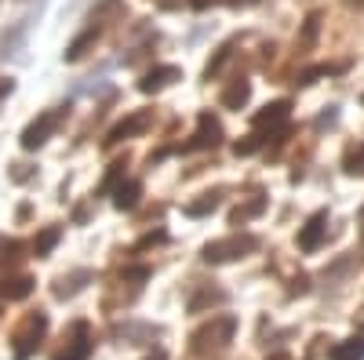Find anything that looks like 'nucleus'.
<instances>
[{
  "label": "nucleus",
  "instance_id": "5701e85b",
  "mask_svg": "<svg viewBox=\"0 0 364 360\" xmlns=\"http://www.w3.org/2000/svg\"><path fill=\"white\" fill-rule=\"evenodd\" d=\"M328 73H336V66H314V70H306V73H299V84L306 87V84H314L317 77H328Z\"/></svg>",
  "mask_w": 364,
  "mask_h": 360
},
{
  "label": "nucleus",
  "instance_id": "39448f33",
  "mask_svg": "<svg viewBox=\"0 0 364 360\" xmlns=\"http://www.w3.org/2000/svg\"><path fill=\"white\" fill-rule=\"evenodd\" d=\"M58 120H63V109H48V113H41L33 124L22 131V149H41V146L51 138V131L58 128Z\"/></svg>",
  "mask_w": 364,
  "mask_h": 360
},
{
  "label": "nucleus",
  "instance_id": "aec40b11",
  "mask_svg": "<svg viewBox=\"0 0 364 360\" xmlns=\"http://www.w3.org/2000/svg\"><path fill=\"white\" fill-rule=\"evenodd\" d=\"M58 236H63V229H58V226H48V229L33 240V251H37L41 258H44V255H51V248L58 244Z\"/></svg>",
  "mask_w": 364,
  "mask_h": 360
},
{
  "label": "nucleus",
  "instance_id": "412c9836",
  "mask_svg": "<svg viewBox=\"0 0 364 360\" xmlns=\"http://www.w3.org/2000/svg\"><path fill=\"white\" fill-rule=\"evenodd\" d=\"M211 302H226V291H200V295H193L190 298V313H200Z\"/></svg>",
  "mask_w": 364,
  "mask_h": 360
},
{
  "label": "nucleus",
  "instance_id": "7ed1b4c3",
  "mask_svg": "<svg viewBox=\"0 0 364 360\" xmlns=\"http://www.w3.org/2000/svg\"><path fill=\"white\" fill-rule=\"evenodd\" d=\"M288 120H291V102L288 99H277V102H269L266 109H259L252 116V124H255V135L259 131H269V135L284 138L288 135Z\"/></svg>",
  "mask_w": 364,
  "mask_h": 360
},
{
  "label": "nucleus",
  "instance_id": "9d476101",
  "mask_svg": "<svg viewBox=\"0 0 364 360\" xmlns=\"http://www.w3.org/2000/svg\"><path fill=\"white\" fill-rule=\"evenodd\" d=\"M87 280H91V269H77V273H70L55 284V298H73L77 291H84Z\"/></svg>",
  "mask_w": 364,
  "mask_h": 360
},
{
  "label": "nucleus",
  "instance_id": "1a4fd4ad",
  "mask_svg": "<svg viewBox=\"0 0 364 360\" xmlns=\"http://www.w3.org/2000/svg\"><path fill=\"white\" fill-rule=\"evenodd\" d=\"M175 80H182V70H178V66H157V70H149V73L139 80V92L157 95V92H164V87L175 84Z\"/></svg>",
  "mask_w": 364,
  "mask_h": 360
},
{
  "label": "nucleus",
  "instance_id": "ddd939ff",
  "mask_svg": "<svg viewBox=\"0 0 364 360\" xmlns=\"http://www.w3.org/2000/svg\"><path fill=\"white\" fill-rule=\"evenodd\" d=\"M219 200H223V193L219 190H211V193H204L200 200H190L186 207H182V212H186L190 219H204V215H211L219 207Z\"/></svg>",
  "mask_w": 364,
  "mask_h": 360
},
{
  "label": "nucleus",
  "instance_id": "4be33fe9",
  "mask_svg": "<svg viewBox=\"0 0 364 360\" xmlns=\"http://www.w3.org/2000/svg\"><path fill=\"white\" fill-rule=\"evenodd\" d=\"M230 55H233V44H223V48H219V55H215V58H211V62L204 66V77H208V80L215 77V73H219V70L230 62Z\"/></svg>",
  "mask_w": 364,
  "mask_h": 360
},
{
  "label": "nucleus",
  "instance_id": "2eb2a0df",
  "mask_svg": "<svg viewBox=\"0 0 364 360\" xmlns=\"http://www.w3.org/2000/svg\"><path fill=\"white\" fill-rule=\"evenodd\" d=\"M262 212H266V197H255V200H248V204L233 207V212H230V222H233V226H245V222H252V219L262 215Z\"/></svg>",
  "mask_w": 364,
  "mask_h": 360
},
{
  "label": "nucleus",
  "instance_id": "423d86ee",
  "mask_svg": "<svg viewBox=\"0 0 364 360\" xmlns=\"http://www.w3.org/2000/svg\"><path fill=\"white\" fill-rule=\"evenodd\" d=\"M223 142V124H219V116H211V113H200L197 116V135L182 146L186 153H193V149H215Z\"/></svg>",
  "mask_w": 364,
  "mask_h": 360
},
{
  "label": "nucleus",
  "instance_id": "c85d7f7f",
  "mask_svg": "<svg viewBox=\"0 0 364 360\" xmlns=\"http://www.w3.org/2000/svg\"><path fill=\"white\" fill-rule=\"evenodd\" d=\"M211 4H219V0H190V8H197V11H204V8H211Z\"/></svg>",
  "mask_w": 364,
  "mask_h": 360
},
{
  "label": "nucleus",
  "instance_id": "9b49d317",
  "mask_svg": "<svg viewBox=\"0 0 364 360\" xmlns=\"http://www.w3.org/2000/svg\"><path fill=\"white\" fill-rule=\"evenodd\" d=\"M29 291H33V277H4L0 280V298H8V302L26 298Z\"/></svg>",
  "mask_w": 364,
  "mask_h": 360
},
{
  "label": "nucleus",
  "instance_id": "f3484780",
  "mask_svg": "<svg viewBox=\"0 0 364 360\" xmlns=\"http://www.w3.org/2000/svg\"><path fill=\"white\" fill-rule=\"evenodd\" d=\"M139 197H142V186H139V182H124V186H117L113 204L120 207V212H132V207L139 204Z\"/></svg>",
  "mask_w": 364,
  "mask_h": 360
},
{
  "label": "nucleus",
  "instance_id": "dca6fc26",
  "mask_svg": "<svg viewBox=\"0 0 364 360\" xmlns=\"http://www.w3.org/2000/svg\"><path fill=\"white\" fill-rule=\"evenodd\" d=\"M95 40H99V29H95V26L84 29V33H80V37H77L70 48H66V62H77V58H84V55H87V48L95 44Z\"/></svg>",
  "mask_w": 364,
  "mask_h": 360
},
{
  "label": "nucleus",
  "instance_id": "f8f14e48",
  "mask_svg": "<svg viewBox=\"0 0 364 360\" xmlns=\"http://www.w3.org/2000/svg\"><path fill=\"white\" fill-rule=\"evenodd\" d=\"M248 99H252V84H248L245 77L233 80V84L226 87V92H223V106H226V109H240Z\"/></svg>",
  "mask_w": 364,
  "mask_h": 360
},
{
  "label": "nucleus",
  "instance_id": "a878e982",
  "mask_svg": "<svg viewBox=\"0 0 364 360\" xmlns=\"http://www.w3.org/2000/svg\"><path fill=\"white\" fill-rule=\"evenodd\" d=\"M161 240H164V233L157 229V233H149V236H142L139 244H135V251H142V248H149V244H161Z\"/></svg>",
  "mask_w": 364,
  "mask_h": 360
},
{
  "label": "nucleus",
  "instance_id": "473e14b6",
  "mask_svg": "<svg viewBox=\"0 0 364 360\" xmlns=\"http://www.w3.org/2000/svg\"><path fill=\"white\" fill-rule=\"evenodd\" d=\"M273 360H288V356H284V353H277V356H273Z\"/></svg>",
  "mask_w": 364,
  "mask_h": 360
},
{
  "label": "nucleus",
  "instance_id": "cd10ccee",
  "mask_svg": "<svg viewBox=\"0 0 364 360\" xmlns=\"http://www.w3.org/2000/svg\"><path fill=\"white\" fill-rule=\"evenodd\" d=\"M11 87H15V80H8V77H0V99H4V95H11Z\"/></svg>",
  "mask_w": 364,
  "mask_h": 360
},
{
  "label": "nucleus",
  "instance_id": "2f4dec72",
  "mask_svg": "<svg viewBox=\"0 0 364 360\" xmlns=\"http://www.w3.org/2000/svg\"><path fill=\"white\" fill-rule=\"evenodd\" d=\"M233 4H255V0H233Z\"/></svg>",
  "mask_w": 364,
  "mask_h": 360
},
{
  "label": "nucleus",
  "instance_id": "7c9ffc66",
  "mask_svg": "<svg viewBox=\"0 0 364 360\" xmlns=\"http://www.w3.org/2000/svg\"><path fill=\"white\" fill-rule=\"evenodd\" d=\"M146 360H164V349H157L154 356H146Z\"/></svg>",
  "mask_w": 364,
  "mask_h": 360
},
{
  "label": "nucleus",
  "instance_id": "4468645a",
  "mask_svg": "<svg viewBox=\"0 0 364 360\" xmlns=\"http://www.w3.org/2000/svg\"><path fill=\"white\" fill-rule=\"evenodd\" d=\"M91 353V339H87V327L77 324V342H70V349H63L55 360H87Z\"/></svg>",
  "mask_w": 364,
  "mask_h": 360
},
{
  "label": "nucleus",
  "instance_id": "f03ea898",
  "mask_svg": "<svg viewBox=\"0 0 364 360\" xmlns=\"http://www.w3.org/2000/svg\"><path fill=\"white\" fill-rule=\"evenodd\" d=\"M233 332H237V320L233 317H215L211 324H204L200 332L193 335V349L197 353H219L233 342Z\"/></svg>",
  "mask_w": 364,
  "mask_h": 360
},
{
  "label": "nucleus",
  "instance_id": "0eeeda50",
  "mask_svg": "<svg viewBox=\"0 0 364 360\" xmlns=\"http://www.w3.org/2000/svg\"><path fill=\"white\" fill-rule=\"evenodd\" d=\"M149 124H154V113H149V109H139V113H132L128 120H120V124L109 131V138H106V149H109V146H117V142H124V138H132V135H142Z\"/></svg>",
  "mask_w": 364,
  "mask_h": 360
},
{
  "label": "nucleus",
  "instance_id": "72a5a7b5",
  "mask_svg": "<svg viewBox=\"0 0 364 360\" xmlns=\"http://www.w3.org/2000/svg\"><path fill=\"white\" fill-rule=\"evenodd\" d=\"M360 215H364V207H360Z\"/></svg>",
  "mask_w": 364,
  "mask_h": 360
},
{
  "label": "nucleus",
  "instance_id": "c756f323",
  "mask_svg": "<svg viewBox=\"0 0 364 360\" xmlns=\"http://www.w3.org/2000/svg\"><path fill=\"white\" fill-rule=\"evenodd\" d=\"M346 4H350V8H360V11H364V0H346Z\"/></svg>",
  "mask_w": 364,
  "mask_h": 360
},
{
  "label": "nucleus",
  "instance_id": "bb28decb",
  "mask_svg": "<svg viewBox=\"0 0 364 360\" xmlns=\"http://www.w3.org/2000/svg\"><path fill=\"white\" fill-rule=\"evenodd\" d=\"M336 116H339V113H336V106H331L328 113H321V116H317V128H328V124H336Z\"/></svg>",
  "mask_w": 364,
  "mask_h": 360
},
{
  "label": "nucleus",
  "instance_id": "f257e3e1",
  "mask_svg": "<svg viewBox=\"0 0 364 360\" xmlns=\"http://www.w3.org/2000/svg\"><path fill=\"white\" fill-rule=\"evenodd\" d=\"M262 240L255 233H233V236H223V240H211L204 248V262L211 266H223V262H233V258H245L252 251H259Z\"/></svg>",
  "mask_w": 364,
  "mask_h": 360
},
{
  "label": "nucleus",
  "instance_id": "20e7f679",
  "mask_svg": "<svg viewBox=\"0 0 364 360\" xmlns=\"http://www.w3.org/2000/svg\"><path fill=\"white\" fill-rule=\"evenodd\" d=\"M44 332H48V317L44 313H33L26 324H22V332L15 335V360H26L29 353H33L37 346H41V339H44Z\"/></svg>",
  "mask_w": 364,
  "mask_h": 360
},
{
  "label": "nucleus",
  "instance_id": "b1692460",
  "mask_svg": "<svg viewBox=\"0 0 364 360\" xmlns=\"http://www.w3.org/2000/svg\"><path fill=\"white\" fill-rule=\"evenodd\" d=\"M317 26H321V15L314 11V15L306 18V29H302V48H310V44H314V37H317Z\"/></svg>",
  "mask_w": 364,
  "mask_h": 360
},
{
  "label": "nucleus",
  "instance_id": "6e6552de",
  "mask_svg": "<svg viewBox=\"0 0 364 360\" xmlns=\"http://www.w3.org/2000/svg\"><path fill=\"white\" fill-rule=\"evenodd\" d=\"M324 233H328V212H314V215L306 219V226L299 229V248H302V251H317L321 240H324Z\"/></svg>",
  "mask_w": 364,
  "mask_h": 360
},
{
  "label": "nucleus",
  "instance_id": "393cba45",
  "mask_svg": "<svg viewBox=\"0 0 364 360\" xmlns=\"http://www.w3.org/2000/svg\"><path fill=\"white\" fill-rule=\"evenodd\" d=\"M120 171H124V160H117V164H113V171L106 175V182H102V190H113V182H117V178H120Z\"/></svg>",
  "mask_w": 364,
  "mask_h": 360
},
{
  "label": "nucleus",
  "instance_id": "a211bd4d",
  "mask_svg": "<svg viewBox=\"0 0 364 360\" xmlns=\"http://www.w3.org/2000/svg\"><path fill=\"white\" fill-rule=\"evenodd\" d=\"M331 360H364V339H346L331 349Z\"/></svg>",
  "mask_w": 364,
  "mask_h": 360
},
{
  "label": "nucleus",
  "instance_id": "6ab92c4d",
  "mask_svg": "<svg viewBox=\"0 0 364 360\" xmlns=\"http://www.w3.org/2000/svg\"><path fill=\"white\" fill-rule=\"evenodd\" d=\"M343 168H346V175H360V178H364V142H360V146H350V149H346V157H343Z\"/></svg>",
  "mask_w": 364,
  "mask_h": 360
}]
</instances>
